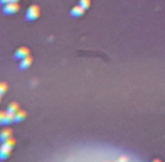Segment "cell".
I'll use <instances>...</instances> for the list:
<instances>
[{
    "label": "cell",
    "mask_w": 165,
    "mask_h": 162,
    "mask_svg": "<svg viewBox=\"0 0 165 162\" xmlns=\"http://www.w3.org/2000/svg\"><path fill=\"white\" fill-rule=\"evenodd\" d=\"M19 0H10V2H14V3H18Z\"/></svg>",
    "instance_id": "cell-15"
},
{
    "label": "cell",
    "mask_w": 165,
    "mask_h": 162,
    "mask_svg": "<svg viewBox=\"0 0 165 162\" xmlns=\"http://www.w3.org/2000/svg\"><path fill=\"white\" fill-rule=\"evenodd\" d=\"M16 144V140L13 139L12 137H10L7 139L4 143L2 144V146L0 147V160H4L6 158H8V156L11 154V151L13 150Z\"/></svg>",
    "instance_id": "cell-1"
},
{
    "label": "cell",
    "mask_w": 165,
    "mask_h": 162,
    "mask_svg": "<svg viewBox=\"0 0 165 162\" xmlns=\"http://www.w3.org/2000/svg\"><path fill=\"white\" fill-rule=\"evenodd\" d=\"M6 114L4 111H0V125H3L4 124V120H5V117H6Z\"/></svg>",
    "instance_id": "cell-12"
},
{
    "label": "cell",
    "mask_w": 165,
    "mask_h": 162,
    "mask_svg": "<svg viewBox=\"0 0 165 162\" xmlns=\"http://www.w3.org/2000/svg\"><path fill=\"white\" fill-rule=\"evenodd\" d=\"M127 161H128V158L126 156H121L118 160V162H127Z\"/></svg>",
    "instance_id": "cell-13"
},
{
    "label": "cell",
    "mask_w": 165,
    "mask_h": 162,
    "mask_svg": "<svg viewBox=\"0 0 165 162\" xmlns=\"http://www.w3.org/2000/svg\"><path fill=\"white\" fill-rule=\"evenodd\" d=\"M19 3H14V2H10L8 4L4 5V7H3V13L6 15H12V14H15L19 10Z\"/></svg>",
    "instance_id": "cell-3"
},
{
    "label": "cell",
    "mask_w": 165,
    "mask_h": 162,
    "mask_svg": "<svg viewBox=\"0 0 165 162\" xmlns=\"http://www.w3.org/2000/svg\"><path fill=\"white\" fill-rule=\"evenodd\" d=\"M8 85L6 82H0V95H3L7 91Z\"/></svg>",
    "instance_id": "cell-11"
},
{
    "label": "cell",
    "mask_w": 165,
    "mask_h": 162,
    "mask_svg": "<svg viewBox=\"0 0 165 162\" xmlns=\"http://www.w3.org/2000/svg\"><path fill=\"white\" fill-rule=\"evenodd\" d=\"M29 55V49L26 47H21L19 48L15 52V59H19L22 60V58H24Z\"/></svg>",
    "instance_id": "cell-4"
},
{
    "label": "cell",
    "mask_w": 165,
    "mask_h": 162,
    "mask_svg": "<svg viewBox=\"0 0 165 162\" xmlns=\"http://www.w3.org/2000/svg\"><path fill=\"white\" fill-rule=\"evenodd\" d=\"M1 97H2V95H0V100H1Z\"/></svg>",
    "instance_id": "cell-17"
},
{
    "label": "cell",
    "mask_w": 165,
    "mask_h": 162,
    "mask_svg": "<svg viewBox=\"0 0 165 162\" xmlns=\"http://www.w3.org/2000/svg\"><path fill=\"white\" fill-rule=\"evenodd\" d=\"M32 64V57L30 55L24 58H22L21 60V63H19V68L24 70V69H27L28 67H30V65Z\"/></svg>",
    "instance_id": "cell-7"
},
{
    "label": "cell",
    "mask_w": 165,
    "mask_h": 162,
    "mask_svg": "<svg viewBox=\"0 0 165 162\" xmlns=\"http://www.w3.org/2000/svg\"><path fill=\"white\" fill-rule=\"evenodd\" d=\"M116 162H118V161H116Z\"/></svg>",
    "instance_id": "cell-18"
},
{
    "label": "cell",
    "mask_w": 165,
    "mask_h": 162,
    "mask_svg": "<svg viewBox=\"0 0 165 162\" xmlns=\"http://www.w3.org/2000/svg\"><path fill=\"white\" fill-rule=\"evenodd\" d=\"M13 134V130L11 128H5L0 132V141L1 143H4V142L11 137V135Z\"/></svg>",
    "instance_id": "cell-6"
},
{
    "label": "cell",
    "mask_w": 165,
    "mask_h": 162,
    "mask_svg": "<svg viewBox=\"0 0 165 162\" xmlns=\"http://www.w3.org/2000/svg\"><path fill=\"white\" fill-rule=\"evenodd\" d=\"M85 10L82 7V6L80 5H77V6H75V7H73L71 9V11H70V15L72 16H75V18H78V16H81L85 14Z\"/></svg>",
    "instance_id": "cell-5"
},
{
    "label": "cell",
    "mask_w": 165,
    "mask_h": 162,
    "mask_svg": "<svg viewBox=\"0 0 165 162\" xmlns=\"http://www.w3.org/2000/svg\"><path fill=\"white\" fill-rule=\"evenodd\" d=\"M10 3V0H0V4L1 5H6Z\"/></svg>",
    "instance_id": "cell-14"
},
{
    "label": "cell",
    "mask_w": 165,
    "mask_h": 162,
    "mask_svg": "<svg viewBox=\"0 0 165 162\" xmlns=\"http://www.w3.org/2000/svg\"><path fill=\"white\" fill-rule=\"evenodd\" d=\"M90 3H91L90 0H80V1H79V5L82 6L85 10H87L90 8Z\"/></svg>",
    "instance_id": "cell-10"
},
{
    "label": "cell",
    "mask_w": 165,
    "mask_h": 162,
    "mask_svg": "<svg viewBox=\"0 0 165 162\" xmlns=\"http://www.w3.org/2000/svg\"><path fill=\"white\" fill-rule=\"evenodd\" d=\"M26 117V112L24 110H19L15 114V121L14 122H21Z\"/></svg>",
    "instance_id": "cell-8"
},
{
    "label": "cell",
    "mask_w": 165,
    "mask_h": 162,
    "mask_svg": "<svg viewBox=\"0 0 165 162\" xmlns=\"http://www.w3.org/2000/svg\"><path fill=\"white\" fill-rule=\"evenodd\" d=\"M19 111V106L16 102H12V103H10V105L7 108L8 113H11V114H14V115Z\"/></svg>",
    "instance_id": "cell-9"
},
{
    "label": "cell",
    "mask_w": 165,
    "mask_h": 162,
    "mask_svg": "<svg viewBox=\"0 0 165 162\" xmlns=\"http://www.w3.org/2000/svg\"><path fill=\"white\" fill-rule=\"evenodd\" d=\"M154 162H161L159 159H156V160H154Z\"/></svg>",
    "instance_id": "cell-16"
},
{
    "label": "cell",
    "mask_w": 165,
    "mask_h": 162,
    "mask_svg": "<svg viewBox=\"0 0 165 162\" xmlns=\"http://www.w3.org/2000/svg\"><path fill=\"white\" fill-rule=\"evenodd\" d=\"M40 16V7L38 5H31L28 7L25 13V19L28 22L35 21Z\"/></svg>",
    "instance_id": "cell-2"
}]
</instances>
